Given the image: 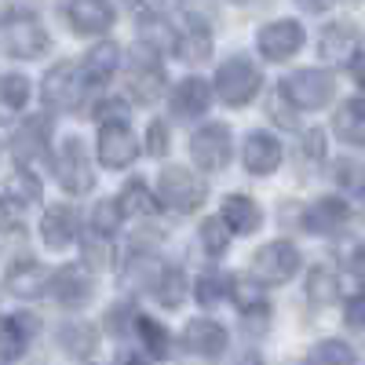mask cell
Here are the masks:
<instances>
[{"label": "cell", "mask_w": 365, "mask_h": 365, "mask_svg": "<svg viewBox=\"0 0 365 365\" xmlns=\"http://www.w3.org/2000/svg\"><path fill=\"white\" fill-rule=\"evenodd\" d=\"M208 197L205 179L194 175L187 165H165L158 175V201L172 212H197Z\"/></svg>", "instance_id": "6da1fadb"}, {"label": "cell", "mask_w": 365, "mask_h": 365, "mask_svg": "<svg viewBox=\"0 0 365 365\" xmlns=\"http://www.w3.org/2000/svg\"><path fill=\"white\" fill-rule=\"evenodd\" d=\"M259 84H263V77H259L256 63H249L245 55L227 58V63L216 70V96H220V103H227V106H245V103H252L256 91H259Z\"/></svg>", "instance_id": "7a4b0ae2"}, {"label": "cell", "mask_w": 365, "mask_h": 365, "mask_svg": "<svg viewBox=\"0 0 365 365\" xmlns=\"http://www.w3.org/2000/svg\"><path fill=\"white\" fill-rule=\"evenodd\" d=\"M282 96L296 110H325L336 96V81L325 70H296L282 81Z\"/></svg>", "instance_id": "3957f363"}, {"label": "cell", "mask_w": 365, "mask_h": 365, "mask_svg": "<svg viewBox=\"0 0 365 365\" xmlns=\"http://www.w3.org/2000/svg\"><path fill=\"white\" fill-rule=\"evenodd\" d=\"M296 270H299V252L292 241H270L252 256V267H249L256 285H285L296 278Z\"/></svg>", "instance_id": "277c9868"}, {"label": "cell", "mask_w": 365, "mask_h": 365, "mask_svg": "<svg viewBox=\"0 0 365 365\" xmlns=\"http://www.w3.org/2000/svg\"><path fill=\"white\" fill-rule=\"evenodd\" d=\"M0 44L15 58H41L51 41H48V29L34 15H11L0 26Z\"/></svg>", "instance_id": "5b68a950"}, {"label": "cell", "mask_w": 365, "mask_h": 365, "mask_svg": "<svg viewBox=\"0 0 365 365\" xmlns=\"http://www.w3.org/2000/svg\"><path fill=\"white\" fill-rule=\"evenodd\" d=\"M55 179L66 194H88L96 187V168H91V158L81 139H66L63 150L55 158Z\"/></svg>", "instance_id": "8992f818"}, {"label": "cell", "mask_w": 365, "mask_h": 365, "mask_svg": "<svg viewBox=\"0 0 365 365\" xmlns=\"http://www.w3.org/2000/svg\"><path fill=\"white\" fill-rule=\"evenodd\" d=\"M190 158L197 168L205 172H220L230 161V128L223 120H212V125H201L190 135Z\"/></svg>", "instance_id": "52a82bcc"}, {"label": "cell", "mask_w": 365, "mask_h": 365, "mask_svg": "<svg viewBox=\"0 0 365 365\" xmlns=\"http://www.w3.org/2000/svg\"><path fill=\"white\" fill-rule=\"evenodd\" d=\"M99 165L103 168H125L135 161L139 146H135V135L128 128V120H106V125H99Z\"/></svg>", "instance_id": "ba28073f"}, {"label": "cell", "mask_w": 365, "mask_h": 365, "mask_svg": "<svg viewBox=\"0 0 365 365\" xmlns=\"http://www.w3.org/2000/svg\"><path fill=\"white\" fill-rule=\"evenodd\" d=\"M150 51H154V48L135 51L132 66H128V96L135 103H154L161 96V88H165V70L158 63V55H150Z\"/></svg>", "instance_id": "9c48e42d"}, {"label": "cell", "mask_w": 365, "mask_h": 365, "mask_svg": "<svg viewBox=\"0 0 365 365\" xmlns=\"http://www.w3.org/2000/svg\"><path fill=\"white\" fill-rule=\"evenodd\" d=\"M259 51L263 58H270V63H285V58H292L299 48H303V26L296 19H278L259 29Z\"/></svg>", "instance_id": "30bf717a"}, {"label": "cell", "mask_w": 365, "mask_h": 365, "mask_svg": "<svg viewBox=\"0 0 365 365\" xmlns=\"http://www.w3.org/2000/svg\"><path fill=\"white\" fill-rule=\"evenodd\" d=\"M66 22L81 37L106 34L113 26V4L110 0H66Z\"/></svg>", "instance_id": "8fae6325"}, {"label": "cell", "mask_w": 365, "mask_h": 365, "mask_svg": "<svg viewBox=\"0 0 365 365\" xmlns=\"http://www.w3.org/2000/svg\"><path fill=\"white\" fill-rule=\"evenodd\" d=\"M77 91H81V73L77 66L70 63H58L44 73L41 81V99L51 106V110H70L77 103Z\"/></svg>", "instance_id": "7c38bea8"}, {"label": "cell", "mask_w": 365, "mask_h": 365, "mask_svg": "<svg viewBox=\"0 0 365 365\" xmlns=\"http://www.w3.org/2000/svg\"><path fill=\"white\" fill-rule=\"evenodd\" d=\"M48 292L55 296V303H63V307H70V311H81L91 299V278L81 267H58V270H51Z\"/></svg>", "instance_id": "4fadbf2b"}, {"label": "cell", "mask_w": 365, "mask_h": 365, "mask_svg": "<svg viewBox=\"0 0 365 365\" xmlns=\"http://www.w3.org/2000/svg\"><path fill=\"white\" fill-rule=\"evenodd\" d=\"M48 120H41V117H29V120H22V125L15 128V135H11V154L22 161V165H41V161H48Z\"/></svg>", "instance_id": "5bb4252c"}, {"label": "cell", "mask_w": 365, "mask_h": 365, "mask_svg": "<svg viewBox=\"0 0 365 365\" xmlns=\"http://www.w3.org/2000/svg\"><path fill=\"white\" fill-rule=\"evenodd\" d=\"M182 344H187L190 354H201V358H220L230 344L227 336V329L220 322H212V318H194L187 325V332H182Z\"/></svg>", "instance_id": "9a60e30c"}, {"label": "cell", "mask_w": 365, "mask_h": 365, "mask_svg": "<svg viewBox=\"0 0 365 365\" xmlns=\"http://www.w3.org/2000/svg\"><path fill=\"white\" fill-rule=\"evenodd\" d=\"M51 285V270L41 267L37 259H15L8 267V292L19 296V299H37L44 289Z\"/></svg>", "instance_id": "2e32d148"}, {"label": "cell", "mask_w": 365, "mask_h": 365, "mask_svg": "<svg viewBox=\"0 0 365 365\" xmlns=\"http://www.w3.org/2000/svg\"><path fill=\"white\" fill-rule=\"evenodd\" d=\"M351 220V208L344 197H322L303 212V230L311 234H340Z\"/></svg>", "instance_id": "e0dca14e"}, {"label": "cell", "mask_w": 365, "mask_h": 365, "mask_svg": "<svg viewBox=\"0 0 365 365\" xmlns=\"http://www.w3.org/2000/svg\"><path fill=\"white\" fill-rule=\"evenodd\" d=\"M241 161H245V172L252 175H270L282 165V143L267 132H249L245 146H241Z\"/></svg>", "instance_id": "ac0fdd59"}, {"label": "cell", "mask_w": 365, "mask_h": 365, "mask_svg": "<svg viewBox=\"0 0 365 365\" xmlns=\"http://www.w3.org/2000/svg\"><path fill=\"white\" fill-rule=\"evenodd\" d=\"M41 237L48 249H66L77 237V212L70 205H51L41 216Z\"/></svg>", "instance_id": "d6986e66"}, {"label": "cell", "mask_w": 365, "mask_h": 365, "mask_svg": "<svg viewBox=\"0 0 365 365\" xmlns=\"http://www.w3.org/2000/svg\"><path fill=\"white\" fill-rule=\"evenodd\" d=\"M208 106H212V88L201 77H187L175 84V91H172V113L175 117L190 120V117H201Z\"/></svg>", "instance_id": "ffe728a7"}, {"label": "cell", "mask_w": 365, "mask_h": 365, "mask_svg": "<svg viewBox=\"0 0 365 365\" xmlns=\"http://www.w3.org/2000/svg\"><path fill=\"white\" fill-rule=\"evenodd\" d=\"M220 220L230 227V234H256L263 227V208L252 197H245V194H230L223 201Z\"/></svg>", "instance_id": "44dd1931"}, {"label": "cell", "mask_w": 365, "mask_h": 365, "mask_svg": "<svg viewBox=\"0 0 365 365\" xmlns=\"http://www.w3.org/2000/svg\"><path fill=\"white\" fill-rule=\"evenodd\" d=\"M354 48H358V34L351 22H332L322 29L318 51L325 63H347V58H354Z\"/></svg>", "instance_id": "7402d4cb"}, {"label": "cell", "mask_w": 365, "mask_h": 365, "mask_svg": "<svg viewBox=\"0 0 365 365\" xmlns=\"http://www.w3.org/2000/svg\"><path fill=\"white\" fill-rule=\"evenodd\" d=\"M332 132L347 146H365V99H347L332 113Z\"/></svg>", "instance_id": "603a6c76"}, {"label": "cell", "mask_w": 365, "mask_h": 365, "mask_svg": "<svg viewBox=\"0 0 365 365\" xmlns=\"http://www.w3.org/2000/svg\"><path fill=\"white\" fill-rule=\"evenodd\" d=\"M303 292H307V303L311 307H329L340 292V282H336V270L329 263H314L307 270V282H303Z\"/></svg>", "instance_id": "cb8c5ba5"}, {"label": "cell", "mask_w": 365, "mask_h": 365, "mask_svg": "<svg viewBox=\"0 0 365 365\" xmlns=\"http://www.w3.org/2000/svg\"><path fill=\"white\" fill-rule=\"evenodd\" d=\"M117 63H120V51H117V44H113V41H99L96 48H88L84 63H81V73H84V81H96V84H103V81H110V77H113Z\"/></svg>", "instance_id": "d4e9b609"}, {"label": "cell", "mask_w": 365, "mask_h": 365, "mask_svg": "<svg viewBox=\"0 0 365 365\" xmlns=\"http://www.w3.org/2000/svg\"><path fill=\"white\" fill-rule=\"evenodd\" d=\"M55 336H58V347H63L66 354H73V358H88L99 344V332L88 322H63Z\"/></svg>", "instance_id": "484cf974"}, {"label": "cell", "mask_w": 365, "mask_h": 365, "mask_svg": "<svg viewBox=\"0 0 365 365\" xmlns=\"http://www.w3.org/2000/svg\"><path fill=\"white\" fill-rule=\"evenodd\" d=\"M175 51L187 58V63H205V58L212 55V34H208V26L201 19H190L187 29H182Z\"/></svg>", "instance_id": "4316f807"}, {"label": "cell", "mask_w": 365, "mask_h": 365, "mask_svg": "<svg viewBox=\"0 0 365 365\" xmlns=\"http://www.w3.org/2000/svg\"><path fill=\"white\" fill-rule=\"evenodd\" d=\"M165 270H168V267H161L158 256L135 252V256L128 259V267H125V282H132V285H139V289H158V282L165 278Z\"/></svg>", "instance_id": "83f0119b"}, {"label": "cell", "mask_w": 365, "mask_h": 365, "mask_svg": "<svg viewBox=\"0 0 365 365\" xmlns=\"http://www.w3.org/2000/svg\"><path fill=\"white\" fill-rule=\"evenodd\" d=\"M120 212L125 216H150L154 212V205H158V194H150V187L143 179H128L125 187H120Z\"/></svg>", "instance_id": "f1b7e54d"}, {"label": "cell", "mask_w": 365, "mask_h": 365, "mask_svg": "<svg viewBox=\"0 0 365 365\" xmlns=\"http://www.w3.org/2000/svg\"><path fill=\"white\" fill-rule=\"evenodd\" d=\"M29 99V81L22 73H0V120H8Z\"/></svg>", "instance_id": "f546056e"}, {"label": "cell", "mask_w": 365, "mask_h": 365, "mask_svg": "<svg viewBox=\"0 0 365 365\" xmlns=\"http://www.w3.org/2000/svg\"><path fill=\"white\" fill-rule=\"evenodd\" d=\"M139 37H143L146 48H154V51H172V48H179L175 29H172L165 19H158V15H143V19H139Z\"/></svg>", "instance_id": "4dcf8cb0"}, {"label": "cell", "mask_w": 365, "mask_h": 365, "mask_svg": "<svg viewBox=\"0 0 365 365\" xmlns=\"http://www.w3.org/2000/svg\"><path fill=\"white\" fill-rule=\"evenodd\" d=\"M135 332L143 336L146 351L154 354V358H168L172 354V340H168V329L154 318H146V314H135Z\"/></svg>", "instance_id": "1f68e13d"}, {"label": "cell", "mask_w": 365, "mask_h": 365, "mask_svg": "<svg viewBox=\"0 0 365 365\" xmlns=\"http://www.w3.org/2000/svg\"><path fill=\"white\" fill-rule=\"evenodd\" d=\"M307 365H354V351L344 340H318L307 351Z\"/></svg>", "instance_id": "d6a6232c"}, {"label": "cell", "mask_w": 365, "mask_h": 365, "mask_svg": "<svg viewBox=\"0 0 365 365\" xmlns=\"http://www.w3.org/2000/svg\"><path fill=\"white\" fill-rule=\"evenodd\" d=\"M26 329L19 318H0V361H15L26 354Z\"/></svg>", "instance_id": "836d02e7"}, {"label": "cell", "mask_w": 365, "mask_h": 365, "mask_svg": "<svg viewBox=\"0 0 365 365\" xmlns=\"http://www.w3.org/2000/svg\"><path fill=\"white\" fill-rule=\"evenodd\" d=\"M230 278H227V274H201V278H197V285H194V296H197V303H201V307H216V303L220 299H227V292H230Z\"/></svg>", "instance_id": "e575fe53"}, {"label": "cell", "mask_w": 365, "mask_h": 365, "mask_svg": "<svg viewBox=\"0 0 365 365\" xmlns=\"http://www.w3.org/2000/svg\"><path fill=\"white\" fill-rule=\"evenodd\" d=\"M120 220H125V212H120V201H99L91 208V230L103 234V237H113Z\"/></svg>", "instance_id": "d590c367"}, {"label": "cell", "mask_w": 365, "mask_h": 365, "mask_svg": "<svg viewBox=\"0 0 365 365\" xmlns=\"http://www.w3.org/2000/svg\"><path fill=\"white\" fill-rule=\"evenodd\" d=\"M241 329L249 332V336H267L270 329V307L263 299H252V303H241Z\"/></svg>", "instance_id": "8d00e7d4"}, {"label": "cell", "mask_w": 365, "mask_h": 365, "mask_svg": "<svg viewBox=\"0 0 365 365\" xmlns=\"http://www.w3.org/2000/svg\"><path fill=\"white\" fill-rule=\"evenodd\" d=\"M154 292H158V299L165 303V307H179L182 296H187V278H182V270L179 267H168Z\"/></svg>", "instance_id": "74e56055"}, {"label": "cell", "mask_w": 365, "mask_h": 365, "mask_svg": "<svg viewBox=\"0 0 365 365\" xmlns=\"http://www.w3.org/2000/svg\"><path fill=\"white\" fill-rule=\"evenodd\" d=\"M201 245H205V252L208 256H223L227 252V245H230V227L220 220H205L201 223Z\"/></svg>", "instance_id": "f35d334b"}, {"label": "cell", "mask_w": 365, "mask_h": 365, "mask_svg": "<svg viewBox=\"0 0 365 365\" xmlns=\"http://www.w3.org/2000/svg\"><path fill=\"white\" fill-rule=\"evenodd\" d=\"M26 223V205L8 194V190H0V230H22Z\"/></svg>", "instance_id": "ab89813d"}, {"label": "cell", "mask_w": 365, "mask_h": 365, "mask_svg": "<svg viewBox=\"0 0 365 365\" xmlns=\"http://www.w3.org/2000/svg\"><path fill=\"white\" fill-rule=\"evenodd\" d=\"M110 237H103V234H96L91 230L88 237H84V259H88V267H106L110 263V245H106Z\"/></svg>", "instance_id": "60d3db41"}, {"label": "cell", "mask_w": 365, "mask_h": 365, "mask_svg": "<svg viewBox=\"0 0 365 365\" xmlns=\"http://www.w3.org/2000/svg\"><path fill=\"white\" fill-rule=\"evenodd\" d=\"M168 146H172L168 143V125H165V120H150V128H146V150L154 158H165Z\"/></svg>", "instance_id": "b9f144b4"}, {"label": "cell", "mask_w": 365, "mask_h": 365, "mask_svg": "<svg viewBox=\"0 0 365 365\" xmlns=\"http://www.w3.org/2000/svg\"><path fill=\"white\" fill-rule=\"evenodd\" d=\"M322 154H325V135L318 128H311L299 139V158H322Z\"/></svg>", "instance_id": "7bdbcfd3"}, {"label": "cell", "mask_w": 365, "mask_h": 365, "mask_svg": "<svg viewBox=\"0 0 365 365\" xmlns=\"http://www.w3.org/2000/svg\"><path fill=\"white\" fill-rule=\"evenodd\" d=\"M344 318H347V325H354V329L365 325V292L347 299V314H344Z\"/></svg>", "instance_id": "ee69618b"}, {"label": "cell", "mask_w": 365, "mask_h": 365, "mask_svg": "<svg viewBox=\"0 0 365 365\" xmlns=\"http://www.w3.org/2000/svg\"><path fill=\"white\" fill-rule=\"evenodd\" d=\"M113 365H150V361H146L143 354H135V351H120Z\"/></svg>", "instance_id": "f6af8a7d"}, {"label": "cell", "mask_w": 365, "mask_h": 365, "mask_svg": "<svg viewBox=\"0 0 365 365\" xmlns=\"http://www.w3.org/2000/svg\"><path fill=\"white\" fill-rule=\"evenodd\" d=\"M351 267H354V274L365 282V245H358L354 249V256H351Z\"/></svg>", "instance_id": "bcb514c9"}, {"label": "cell", "mask_w": 365, "mask_h": 365, "mask_svg": "<svg viewBox=\"0 0 365 365\" xmlns=\"http://www.w3.org/2000/svg\"><path fill=\"white\" fill-rule=\"evenodd\" d=\"M296 4L303 11H325V8H332V0H296Z\"/></svg>", "instance_id": "7dc6e473"}, {"label": "cell", "mask_w": 365, "mask_h": 365, "mask_svg": "<svg viewBox=\"0 0 365 365\" xmlns=\"http://www.w3.org/2000/svg\"><path fill=\"white\" fill-rule=\"evenodd\" d=\"M354 81H358V88L365 91V55H361V58H354Z\"/></svg>", "instance_id": "c3c4849f"}, {"label": "cell", "mask_w": 365, "mask_h": 365, "mask_svg": "<svg viewBox=\"0 0 365 365\" xmlns=\"http://www.w3.org/2000/svg\"><path fill=\"white\" fill-rule=\"evenodd\" d=\"M234 4H241V0H234Z\"/></svg>", "instance_id": "681fc988"}]
</instances>
